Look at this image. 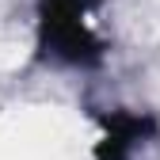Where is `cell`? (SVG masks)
I'll return each instance as SVG.
<instances>
[{
	"mask_svg": "<svg viewBox=\"0 0 160 160\" xmlns=\"http://www.w3.org/2000/svg\"><path fill=\"white\" fill-rule=\"evenodd\" d=\"M103 0H38L34 4V61L57 69H99L107 42L92 15Z\"/></svg>",
	"mask_w": 160,
	"mask_h": 160,
	"instance_id": "obj_1",
	"label": "cell"
},
{
	"mask_svg": "<svg viewBox=\"0 0 160 160\" xmlns=\"http://www.w3.org/2000/svg\"><path fill=\"white\" fill-rule=\"evenodd\" d=\"M99 122V141H95V160H133L145 145L160 137V118L152 111H92Z\"/></svg>",
	"mask_w": 160,
	"mask_h": 160,
	"instance_id": "obj_2",
	"label": "cell"
}]
</instances>
